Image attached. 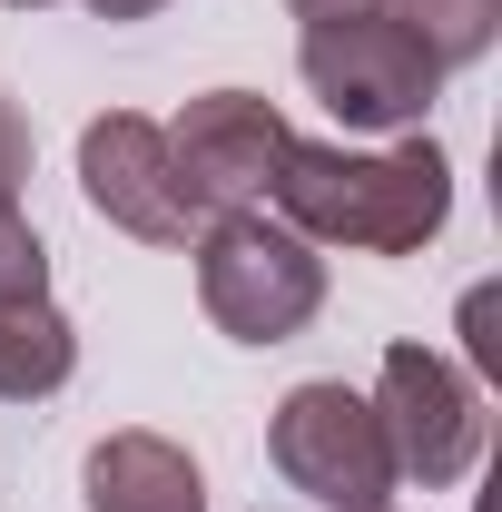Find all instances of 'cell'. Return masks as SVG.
<instances>
[{
    "mask_svg": "<svg viewBox=\"0 0 502 512\" xmlns=\"http://www.w3.org/2000/svg\"><path fill=\"white\" fill-rule=\"evenodd\" d=\"M296 69H306V89L345 128H424V109H434V89H443V69L424 60V40L394 30L384 10H365V20H306Z\"/></svg>",
    "mask_w": 502,
    "mask_h": 512,
    "instance_id": "cell-4",
    "label": "cell"
},
{
    "mask_svg": "<svg viewBox=\"0 0 502 512\" xmlns=\"http://www.w3.org/2000/svg\"><path fill=\"white\" fill-rule=\"evenodd\" d=\"M266 463L325 512H384L394 483H404L394 473V444H384V424H375V394H355V384H335V375L296 384L266 414Z\"/></svg>",
    "mask_w": 502,
    "mask_h": 512,
    "instance_id": "cell-3",
    "label": "cell"
},
{
    "mask_svg": "<svg viewBox=\"0 0 502 512\" xmlns=\"http://www.w3.org/2000/svg\"><path fill=\"white\" fill-rule=\"evenodd\" d=\"M296 20H365V10H384V0H286Z\"/></svg>",
    "mask_w": 502,
    "mask_h": 512,
    "instance_id": "cell-12",
    "label": "cell"
},
{
    "mask_svg": "<svg viewBox=\"0 0 502 512\" xmlns=\"http://www.w3.org/2000/svg\"><path fill=\"white\" fill-rule=\"evenodd\" d=\"M79 197L138 247H188L207 227V207L188 197L178 158H168V128L138 119V109H109V119L79 128Z\"/></svg>",
    "mask_w": 502,
    "mask_h": 512,
    "instance_id": "cell-6",
    "label": "cell"
},
{
    "mask_svg": "<svg viewBox=\"0 0 502 512\" xmlns=\"http://www.w3.org/2000/svg\"><path fill=\"white\" fill-rule=\"evenodd\" d=\"M276 217L306 247H355V256H414L443 237L453 217V158L434 138H394V148H325V138H286L276 158Z\"/></svg>",
    "mask_w": 502,
    "mask_h": 512,
    "instance_id": "cell-1",
    "label": "cell"
},
{
    "mask_svg": "<svg viewBox=\"0 0 502 512\" xmlns=\"http://www.w3.org/2000/svg\"><path fill=\"white\" fill-rule=\"evenodd\" d=\"M79 493H89V512H207V473H197L188 444L128 424V434H99L89 444Z\"/></svg>",
    "mask_w": 502,
    "mask_h": 512,
    "instance_id": "cell-8",
    "label": "cell"
},
{
    "mask_svg": "<svg viewBox=\"0 0 502 512\" xmlns=\"http://www.w3.org/2000/svg\"><path fill=\"white\" fill-rule=\"evenodd\" d=\"M384 20L414 30L434 69H473L502 40V0H384Z\"/></svg>",
    "mask_w": 502,
    "mask_h": 512,
    "instance_id": "cell-10",
    "label": "cell"
},
{
    "mask_svg": "<svg viewBox=\"0 0 502 512\" xmlns=\"http://www.w3.org/2000/svg\"><path fill=\"white\" fill-rule=\"evenodd\" d=\"M375 424H384V444H394V473L424 483V493L463 483L483 463V394H473V375L453 355H434V345H414V335L384 345Z\"/></svg>",
    "mask_w": 502,
    "mask_h": 512,
    "instance_id": "cell-5",
    "label": "cell"
},
{
    "mask_svg": "<svg viewBox=\"0 0 502 512\" xmlns=\"http://www.w3.org/2000/svg\"><path fill=\"white\" fill-rule=\"evenodd\" d=\"M99 20H148V10H168V0H89Z\"/></svg>",
    "mask_w": 502,
    "mask_h": 512,
    "instance_id": "cell-13",
    "label": "cell"
},
{
    "mask_svg": "<svg viewBox=\"0 0 502 512\" xmlns=\"http://www.w3.org/2000/svg\"><path fill=\"white\" fill-rule=\"evenodd\" d=\"M286 138H296V128L276 119V99H256V89H207V99H188V109L168 119V158H178V178H188L197 207L227 217V207H256V197H266Z\"/></svg>",
    "mask_w": 502,
    "mask_h": 512,
    "instance_id": "cell-7",
    "label": "cell"
},
{
    "mask_svg": "<svg viewBox=\"0 0 502 512\" xmlns=\"http://www.w3.org/2000/svg\"><path fill=\"white\" fill-rule=\"evenodd\" d=\"M197 306L217 316V335H237V345H286L325 306V256L286 217L227 207V217L197 227Z\"/></svg>",
    "mask_w": 502,
    "mask_h": 512,
    "instance_id": "cell-2",
    "label": "cell"
},
{
    "mask_svg": "<svg viewBox=\"0 0 502 512\" xmlns=\"http://www.w3.org/2000/svg\"><path fill=\"white\" fill-rule=\"evenodd\" d=\"M10 10H50V0H10Z\"/></svg>",
    "mask_w": 502,
    "mask_h": 512,
    "instance_id": "cell-14",
    "label": "cell"
},
{
    "mask_svg": "<svg viewBox=\"0 0 502 512\" xmlns=\"http://www.w3.org/2000/svg\"><path fill=\"white\" fill-rule=\"evenodd\" d=\"M20 178H30V119H20V99L0 89V207H20Z\"/></svg>",
    "mask_w": 502,
    "mask_h": 512,
    "instance_id": "cell-11",
    "label": "cell"
},
{
    "mask_svg": "<svg viewBox=\"0 0 502 512\" xmlns=\"http://www.w3.org/2000/svg\"><path fill=\"white\" fill-rule=\"evenodd\" d=\"M79 375V325L50 296H0V404H40Z\"/></svg>",
    "mask_w": 502,
    "mask_h": 512,
    "instance_id": "cell-9",
    "label": "cell"
}]
</instances>
